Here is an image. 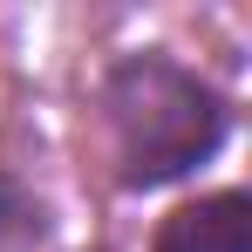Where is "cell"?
I'll return each mask as SVG.
<instances>
[{"label":"cell","instance_id":"obj_1","mask_svg":"<svg viewBox=\"0 0 252 252\" xmlns=\"http://www.w3.org/2000/svg\"><path fill=\"white\" fill-rule=\"evenodd\" d=\"M102 116H109V136H116L123 191L177 184L184 170L218 157L225 123H232L225 95L170 55H123L102 75Z\"/></svg>","mask_w":252,"mask_h":252},{"label":"cell","instance_id":"obj_2","mask_svg":"<svg viewBox=\"0 0 252 252\" xmlns=\"http://www.w3.org/2000/svg\"><path fill=\"white\" fill-rule=\"evenodd\" d=\"M150 252H252V198L246 191H211L177 205L157 225Z\"/></svg>","mask_w":252,"mask_h":252},{"label":"cell","instance_id":"obj_3","mask_svg":"<svg viewBox=\"0 0 252 252\" xmlns=\"http://www.w3.org/2000/svg\"><path fill=\"white\" fill-rule=\"evenodd\" d=\"M0 239H14V246L41 239V205H34L21 184H7V177H0Z\"/></svg>","mask_w":252,"mask_h":252}]
</instances>
